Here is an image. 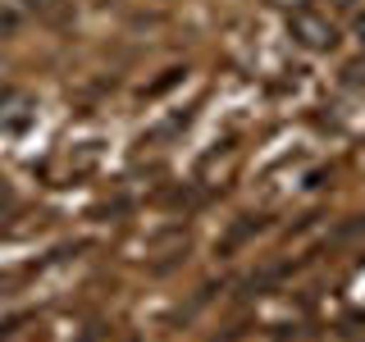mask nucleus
Segmentation results:
<instances>
[{
    "instance_id": "f257e3e1",
    "label": "nucleus",
    "mask_w": 365,
    "mask_h": 342,
    "mask_svg": "<svg viewBox=\"0 0 365 342\" xmlns=\"http://www.w3.org/2000/svg\"><path fill=\"white\" fill-rule=\"evenodd\" d=\"M288 37L311 55H329L338 46V28L324 14H315V9L302 5V9H288Z\"/></svg>"
},
{
    "instance_id": "f03ea898",
    "label": "nucleus",
    "mask_w": 365,
    "mask_h": 342,
    "mask_svg": "<svg viewBox=\"0 0 365 342\" xmlns=\"http://www.w3.org/2000/svg\"><path fill=\"white\" fill-rule=\"evenodd\" d=\"M23 9L46 28H68L73 23V0H23Z\"/></svg>"
},
{
    "instance_id": "7ed1b4c3",
    "label": "nucleus",
    "mask_w": 365,
    "mask_h": 342,
    "mask_svg": "<svg viewBox=\"0 0 365 342\" xmlns=\"http://www.w3.org/2000/svg\"><path fill=\"white\" fill-rule=\"evenodd\" d=\"M256 228H260V219H251V214H242V219H237V224H233V228L224 233V242H220V256H233V251L242 247L247 237L256 233Z\"/></svg>"
},
{
    "instance_id": "20e7f679",
    "label": "nucleus",
    "mask_w": 365,
    "mask_h": 342,
    "mask_svg": "<svg viewBox=\"0 0 365 342\" xmlns=\"http://www.w3.org/2000/svg\"><path fill=\"white\" fill-rule=\"evenodd\" d=\"M187 119H192L187 110H182V114H174V119H165V123H160V128L151 133V142H169L174 133H182V128H187Z\"/></svg>"
},
{
    "instance_id": "39448f33",
    "label": "nucleus",
    "mask_w": 365,
    "mask_h": 342,
    "mask_svg": "<svg viewBox=\"0 0 365 342\" xmlns=\"http://www.w3.org/2000/svg\"><path fill=\"white\" fill-rule=\"evenodd\" d=\"M14 32H19V14L9 5H0V41H9Z\"/></svg>"
},
{
    "instance_id": "423d86ee",
    "label": "nucleus",
    "mask_w": 365,
    "mask_h": 342,
    "mask_svg": "<svg viewBox=\"0 0 365 342\" xmlns=\"http://www.w3.org/2000/svg\"><path fill=\"white\" fill-rule=\"evenodd\" d=\"M342 83H347V87H365V60H351L347 68H342Z\"/></svg>"
},
{
    "instance_id": "0eeeda50",
    "label": "nucleus",
    "mask_w": 365,
    "mask_h": 342,
    "mask_svg": "<svg viewBox=\"0 0 365 342\" xmlns=\"http://www.w3.org/2000/svg\"><path fill=\"white\" fill-rule=\"evenodd\" d=\"M9 205H14V192H9V187H0V214H5Z\"/></svg>"
},
{
    "instance_id": "6e6552de",
    "label": "nucleus",
    "mask_w": 365,
    "mask_h": 342,
    "mask_svg": "<svg viewBox=\"0 0 365 342\" xmlns=\"http://www.w3.org/2000/svg\"><path fill=\"white\" fill-rule=\"evenodd\" d=\"M351 32H356V41L365 46V14H356V23H351Z\"/></svg>"
},
{
    "instance_id": "1a4fd4ad",
    "label": "nucleus",
    "mask_w": 365,
    "mask_h": 342,
    "mask_svg": "<svg viewBox=\"0 0 365 342\" xmlns=\"http://www.w3.org/2000/svg\"><path fill=\"white\" fill-rule=\"evenodd\" d=\"M274 5H279V9H302L306 0H274Z\"/></svg>"
},
{
    "instance_id": "9d476101",
    "label": "nucleus",
    "mask_w": 365,
    "mask_h": 342,
    "mask_svg": "<svg viewBox=\"0 0 365 342\" xmlns=\"http://www.w3.org/2000/svg\"><path fill=\"white\" fill-rule=\"evenodd\" d=\"M87 342H114V333H96V338H87Z\"/></svg>"
},
{
    "instance_id": "9b49d317",
    "label": "nucleus",
    "mask_w": 365,
    "mask_h": 342,
    "mask_svg": "<svg viewBox=\"0 0 365 342\" xmlns=\"http://www.w3.org/2000/svg\"><path fill=\"white\" fill-rule=\"evenodd\" d=\"M334 5H351V0H334Z\"/></svg>"
},
{
    "instance_id": "f8f14e48",
    "label": "nucleus",
    "mask_w": 365,
    "mask_h": 342,
    "mask_svg": "<svg viewBox=\"0 0 365 342\" xmlns=\"http://www.w3.org/2000/svg\"><path fill=\"white\" fill-rule=\"evenodd\" d=\"M0 342H5V333H0Z\"/></svg>"
}]
</instances>
